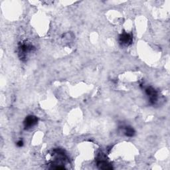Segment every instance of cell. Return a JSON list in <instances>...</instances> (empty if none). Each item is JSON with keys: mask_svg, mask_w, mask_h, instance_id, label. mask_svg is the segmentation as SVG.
Returning <instances> with one entry per match:
<instances>
[{"mask_svg": "<svg viewBox=\"0 0 170 170\" xmlns=\"http://www.w3.org/2000/svg\"><path fill=\"white\" fill-rule=\"evenodd\" d=\"M38 122L37 118L35 116H29L26 118L25 121H24V126H25V129H30L34 127L36 125Z\"/></svg>", "mask_w": 170, "mask_h": 170, "instance_id": "cell-1", "label": "cell"}, {"mask_svg": "<svg viewBox=\"0 0 170 170\" xmlns=\"http://www.w3.org/2000/svg\"><path fill=\"white\" fill-rule=\"evenodd\" d=\"M124 134H125L127 136H133L134 134V130L133 128L130 127H126L124 130Z\"/></svg>", "mask_w": 170, "mask_h": 170, "instance_id": "cell-3", "label": "cell"}, {"mask_svg": "<svg viewBox=\"0 0 170 170\" xmlns=\"http://www.w3.org/2000/svg\"><path fill=\"white\" fill-rule=\"evenodd\" d=\"M120 42L122 45L128 46L132 42V37L130 34L127 33H124L120 37Z\"/></svg>", "mask_w": 170, "mask_h": 170, "instance_id": "cell-2", "label": "cell"}, {"mask_svg": "<svg viewBox=\"0 0 170 170\" xmlns=\"http://www.w3.org/2000/svg\"><path fill=\"white\" fill-rule=\"evenodd\" d=\"M23 142L21 140H20V141H19L18 142H17V145L18 146H19V147H21V146H23Z\"/></svg>", "mask_w": 170, "mask_h": 170, "instance_id": "cell-4", "label": "cell"}]
</instances>
